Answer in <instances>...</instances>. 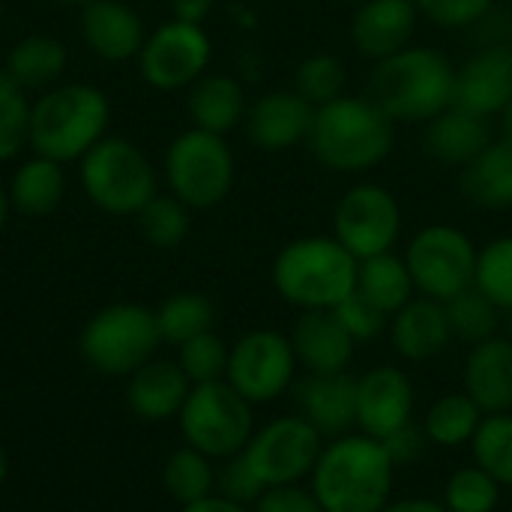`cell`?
Wrapping results in <instances>:
<instances>
[{
    "label": "cell",
    "instance_id": "277c9868",
    "mask_svg": "<svg viewBox=\"0 0 512 512\" xmlns=\"http://www.w3.org/2000/svg\"><path fill=\"white\" fill-rule=\"evenodd\" d=\"M108 96L84 81L54 84L30 102L27 147L54 162H78L108 135Z\"/></svg>",
    "mask_w": 512,
    "mask_h": 512
},
{
    "label": "cell",
    "instance_id": "9f6ffc18",
    "mask_svg": "<svg viewBox=\"0 0 512 512\" xmlns=\"http://www.w3.org/2000/svg\"><path fill=\"white\" fill-rule=\"evenodd\" d=\"M0 24H3V0H0Z\"/></svg>",
    "mask_w": 512,
    "mask_h": 512
},
{
    "label": "cell",
    "instance_id": "3957f363",
    "mask_svg": "<svg viewBox=\"0 0 512 512\" xmlns=\"http://www.w3.org/2000/svg\"><path fill=\"white\" fill-rule=\"evenodd\" d=\"M366 96L393 123H429L456 99V66L429 45H408L378 60Z\"/></svg>",
    "mask_w": 512,
    "mask_h": 512
},
{
    "label": "cell",
    "instance_id": "83f0119b",
    "mask_svg": "<svg viewBox=\"0 0 512 512\" xmlns=\"http://www.w3.org/2000/svg\"><path fill=\"white\" fill-rule=\"evenodd\" d=\"M6 192L12 210H18L21 216H48L60 207L66 195V165L33 153L12 171Z\"/></svg>",
    "mask_w": 512,
    "mask_h": 512
},
{
    "label": "cell",
    "instance_id": "484cf974",
    "mask_svg": "<svg viewBox=\"0 0 512 512\" xmlns=\"http://www.w3.org/2000/svg\"><path fill=\"white\" fill-rule=\"evenodd\" d=\"M186 108H189L192 126L216 132V135H228L231 129H237L246 120L249 102H246V90L237 78L222 75V72H204L189 87Z\"/></svg>",
    "mask_w": 512,
    "mask_h": 512
},
{
    "label": "cell",
    "instance_id": "cb8c5ba5",
    "mask_svg": "<svg viewBox=\"0 0 512 512\" xmlns=\"http://www.w3.org/2000/svg\"><path fill=\"white\" fill-rule=\"evenodd\" d=\"M192 390V381L177 360H150L129 375L126 402L129 411L144 423H162L180 414Z\"/></svg>",
    "mask_w": 512,
    "mask_h": 512
},
{
    "label": "cell",
    "instance_id": "d4e9b609",
    "mask_svg": "<svg viewBox=\"0 0 512 512\" xmlns=\"http://www.w3.org/2000/svg\"><path fill=\"white\" fill-rule=\"evenodd\" d=\"M492 126L486 117H477L459 105H450L438 117H432L423 129V150L453 168H465L492 144Z\"/></svg>",
    "mask_w": 512,
    "mask_h": 512
},
{
    "label": "cell",
    "instance_id": "5b68a950",
    "mask_svg": "<svg viewBox=\"0 0 512 512\" xmlns=\"http://www.w3.org/2000/svg\"><path fill=\"white\" fill-rule=\"evenodd\" d=\"M357 264L333 234H309L282 246L270 276L276 294L294 309H336L357 291Z\"/></svg>",
    "mask_w": 512,
    "mask_h": 512
},
{
    "label": "cell",
    "instance_id": "2e32d148",
    "mask_svg": "<svg viewBox=\"0 0 512 512\" xmlns=\"http://www.w3.org/2000/svg\"><path fill=\"white\" fill-rule=\"evenodd\" d=\"M297 414L324 441L357 432V378L348 372H303L291 387Z\"/></svg>",
    "mask_w": 512,
    "mask_h": 512
},
{
    "label": "cell",
    "instance_id": "44dd1931",
    "mask_svg": "<svg viewBox=\"0 0 512 512\" xmlns=\"http://www.w3.org/2000/svg\"><path fill=\"white\" fill-rule=\"evenodd\" d=\"M81 39L99 60L123 63L138 57L147 30L141 15L123 0H87L81 6Z\"/></svg>",
    "mask_w": 512,
    "mask_h": 512
},
{
    "label": "cell",
    "instance_id": "816d5d0a",
    "mask_svg": "<svg viewBox=\"0 0 512 512\" xmlns=\"http://www.w3.org/2000/svg\"><path fill=\"white\" fill-rule=\"evenodd\" d=\"M501 117H504V135H510L512 138V102L507 105V111H504Z\"/></svg>",
    "mask_w": 512,
    "mask_h": 512
},
{
    "label": "cell",
    "instance_id": "7c38bea8",
    "mask_svg": "<svg viewBox=\"0 0 512 512\" xmlns=\"http://www.w3.org/2000/svg\"><path fill=\"white\" fill-rule=\"evenodd\" d=\"M297 357L291 339L279 330H249L228 354L225 381L252 405H267L291 393L297 381Z\"/></svg>",
    "mask_w": 512,
    "mask_h": 512
},
{
    "label": "cell",
    "instance_id": "9a60e30c",
    "mask_svg": "<svg viewBox=\"0 0 512 512\" xmlns=\"http://www.w3.org/2000/svg\"><path fill=\"white\" fill-rule=\"evenodd\" d=\"M414 408L417 390L405 369L384 363L357 375V432L384 441L414 423Z\"/></svg>",
    "mask_w": 512,
    "mask_h": 512
},
{
    "label": "cell",
    "instance_id": "7bdbcfd3",
    "mask_svg": "<svg viewBox=\"0 0 512 512\" xmlns=\"http://www.w3.org/2000/svg\"><path fill=\"white\" fill-rule=\"evenodd\" d=\"M264 489L267 486L258 480V474L252 471V465L243 453L222 459V465L216 468V495H222L228 501L252 507L264 495Z\"/></svg>",
    "mask_w": 512,
    "mask_h": 512
},
{
    "label": "cell",
    "instance_id": "d6a6232c",
    "mask_svg": "<svg viewBox=\"0 0 512 512\" xmlns=\"http://www.w3.org/2000/svg\"><path fill=\"white\" fill-rule=\"evenodd\" d=\"M162 483L165 492L177 501V504H195L207 495L216 492V468L213 459L198 453L195 447H180L168 456L165 471H162Z\"/></svg>",
    "mask_w": 512,
    "mask_h": 512
},
{
    "label": "cell",
    "instance_id": "bcb514c9",
    "mask_svg": "<svg viewBox=\"0 0 512 512\" xmlns=\"http://www.w3.org/2000/svg\"><path fill=\"white\" fill-rule=\"evenodd\" d=\"M381 444H384V450H387V456L393 459L396 468H411V465H417V462L426 456V450L432 447L429 438H426V432H423V426H417V423L402 426L399 432L387 435Z\"/></svg>",
    "mask_w": 512,
    "mask_h": 512
},
{
    "label": "cell",
    "instance_id": "8992f818",
    "mask_svg": "<svg viewBox=\"0 0 512 512\" xmlns=\"http://www.w3.org/2000/svg\"><path fill=\"white\" fill-rule=\"evenodd\" d=\"M78 183L87 201L111 216H138L159 192L144 150L120 135H105L78 159Z\"/></svg>",
    "mask_w": 512,
    "mask_h": 512
},
{
    "label": "cell",
    "instance_id": "4dcf8cb0",
    "mask_svg": "<svg viewBox=\"0 0 512 512\" xmlns=\"http://www.w3.org/2000/svg\"><path fill=\"white\" fill-rule=\"evenodd\" d=\"M483 417L486 414L480 411V405L465 390H459V393H447V396L435 399L420 426L432 447L459 450V447L471 444Z\"/></svg>",
    "mask_w": 512,
    "mask_h": 512
},
{
    "label": "cell",
    "instance_id": "e575fe53",
    "mask_svg": "<svg viewBox=\"0 0 512 512\" xmlns=\"http://www.w3.org/2000/svg\"><path fill=\"white\" fill-rule=\"evenodd\" d=\"M468 447H471L477 468L495 477L504 489L512 486V411L510 414H486Z\"/></svg>",
    "mask_w": 512,
    "mask_h": 512
},
{
    "label": "cell",
    "instance_id": "7402d4cb",
    "mask_svg": "<svg viewBox=\"0 0 512 512\" xmlns=\"http://www.w3.org/2000/svg\"><path fill=\"white\" fill-rule=\"evenodd\" d=\"M387 333H390L393 351L408 363H429L441 357L453 342L444 303L420 297V294L390 318Z\"/></svg>",
    "mask_w": 512,
    "mask_h": 512
},
{
    "label": "cell",
    "instance_id": "52a82bcc",
    "mask_svg": "<svg viewBox=\"0 0 512 512\" xmlns=\"http://www.w3.org/2000/svg\"><path fill=\"white\" fill-rule=\"evenodd\" d=\"M162 345L156 312L141 303L99 309L78 336L84 363L105 378H129L156 357Z\"/></svg>",
    "mask_w": 512,
    "mask_h": 512
},
{
    "label": "cell",
    "instance_id": "4fadbf2b",
    "mask_svg": "<svg viewBox=\"0 0 512 512\" xmlns=\"http://www.w3.org/2000/svg\"><path fill=\"white\" fill-rule=\"evenodd\" d=\"M324 444L327 441L318 429H312L300 414H288L255 429L243 456L267 489L294 486L309 480Z\"/></svg>",
    "mask_w": 512,
    "mask_h": 512
},
{
    "label": "cell",
    "instance_id": "ab89813d",
    "mask_svg": "<svg viewBox=\"0 0 512 512\" xmlns=\"http://www.w3.org/2000/svg\"><path fill=\"white\" fill-rule=\"evenodd\" d=\"M228 354H231V345H225L213 330H207L177 348V363L192 381V387L213 384V381H225Z\"/></svg>",
    "mask_w": 512,
    "mask_h": 512
},
{
    "label": "cell",
    "instance_id": "d6986e66",
    "mask_svg": "<svg viewBox=\"0 0 512 512\" xmlns=\"http://www.w3.org/2000/svg\"><path fill=\"white\" fill-rule=\"evenodd\" d=\"M417 3L414 0H366L357 6L351 21V42L360 57L378 63L396 51L414 45L417 33Z\"/></svg>",
    "mask_w": 512,
    "mask_h": 512
},
{
    "label": "cell",
    "instance_id": "30bf717a",
    "mask_svg": "<svg viewBox=\"0 0 512 512\" xmlns=\"http://www.w3.org/2000/svg\"><path fill=\"white\" fill-rule=\"evenodd\" d=\"M477 246L474 240L456 225H426L420 228L405 249V264L417 285L420 297L447 303L456 294L474 285L477 270Z\"/></svg>",
    "mask_w": 512,
    "mask_h": 512
},
{
    "label": "cell",
    "instance_id": "b9f144b4",
    "mask_svg": "<svg viewBox=\"0 0 512 512\" xmlns=\"http://www.w3.org/2000/svg\"><path fill=\"white\" fill-rule=\"evenodd\" d=\"M414 3L426 21L444 30L477 27L495 9V0H414Z\"/></svg>",
    "mask_w": 512,
    "mask_h": 512
},
{
    "label": "cell",
    "instance_id": "db71d44e",
    "mask_svg": "<svg viewBox=\"0 0 512 512\" xmlns=\"http://www.w3.org/2000/svg\"><path fill=\"white\" fill-rule=\"evenodd\" d=\"M48 3H57V6H84L87 0H48Z\"/></svg>",
    "mask_w": 512,
    "mask_h": 512
},
{
    "label": "cell",
    "instance_id": "1f68e13d",
    "mask_svg": "<svg viewBox=\"0 0 512 512\" xmlns=\"http://www.w3.org/2000/svg\"><path fill=\"white\" fill-rule=\"evenodd\" d=\"M216 321V309L213 303L198 294V291H180L171 294L159 309H156V324H159V336L168 345H183L207 330H213Z\"/></svg>",
    "mask_w": 512,
    "mask_h": 512
},
{
    "label": "cell",
    "instance_id": "8fae6325",
    "mask_svg": "<svg viewBox=\"0 0 512 512\" xmlns=\"http://www.w3.org/2000/svg\"><path fill=\"white\" fill-rule=\"evenodd\" d=\"M333 237L357 261L393 252L402 237V207L396 195L372 180L351 186L336 201Z\"/></svg>",
    "mask_w": 512,
    "mask_h": 512
},
{
    "label": "cell",
    "instance_id": "e0dca14e",
    "mask_svg": "<svg viewBox=\"0 0 512 512\" xmlns=\"http://www.w3.org/2000/svg\"><path fill=\"white\" fill-rule=\"evenodd\" d=\"M512 102V45L492 42L471 54L456 69V99L453 105L477 114V117H498Z\"/></svg>",
    "mask_w": 512,
    "mask_h": 512
},
{
    "label": "cell",
    "instance_id": "ba28073f",
    "mask_svg": "<svg viewBox=\"0 0 512 512\" xmlns=\"http://www.w3.org/2000/svg\"><path fill=\"white\" fill-rule=\"evenodd\" d=\"M234 177L237 159L225 135L192 126L165 150L168 189L189 210H210L222 204L234 189Z\"/></svg>",
    "mask_w": 512,
    "mask_h": 512
},
{
    "label": "cell",
    "instance_id": "60d3db41",
    "mask_svg": "<svg viewBox=\"0 0 512 512\" xmlns=\"http://www.w3.org/2000/svg\"><path fill=\"white\" fill-rule=\"evenodd\" d=\"M30 102L27 93L0 69V162L15 159L27 147Z\"/></svg>",
    "mask_w": 512,
    "mask_h": 512
},
{
    "label": "cell",
    "instance_id": "9c48e42d",
    "mask_svg": "<svg viewBox=\"0 0 512 512\" xmlns=\"http://www.w3.org/2000/svg\"><path fill=\"white\" fill-rule=\"evenodd\" d=\"M252 408L255 405L246 402L228 381L195 384L177 414V423L183 441L216 462L246 450L249 438L255 435Z\"/></svg>",
    "mask_w": 512,
    "mask_h": 512
},
{
    "label": "cell",
    "instance_id": "f5cc1de1",
    "mask_svg": "<svg viewBox=\"0 0 512 512\" xmlns=\"http://www.w3.org/2000/svg\"><path fill=\"white\" fill-rule=\"evenodd\" d=\"M6 471H9V462H6V453H3V447H0V483L6 480Z\"/></svg>",
    "mask_w": 512,
    "mask_h": 512
},
{
    "label": "cell",
    "instance_id": "681fc988",
    "mask_svg": "<svg viewBox=\"0 0 512 512\" xmlns=\"http://www.w3.org/2000/svg\"><path fill=\"white\" fill-rule=\"evenodd\" d=\"M381 512H450L444 504H441V498L435 501V498H396V501H390L387 507Z\"/></svg>",
    "mask_w": 512,
    "mask_h": 512
},
{
    "label": "cell",
    "instance_id": "5bb4252c",
    "mask_svg": "<svg viewBox=\"0 0 512 512\" xmlns=\"http://www.w3.org/2000/svg\"><path fill=\"white\" fill-rule=\"evenodd\" d=\"M213 42L201 24L165 21L147 33L138 51V72L156 90H183L192 87L210 66Z\"/></svg>",
    "mask_w": 512,
    "mask_h": 512
},
{
    "label": "cell",
    "instance_id": "603a6c76",
    "mask_svg": "<svg viewBox=\"0 0 512 512\" xmlns=\"http://www.w3.org/2000/svg\"><path fill=\"white\" fill-rule=\"evenodd\" d=\"M462 390L480 405L483 414L512 411V339L492 336L471 345L462 372Z\"/></svg>",
    "mask_w": 512,
    "mask_h": 512
},
{
    "label": "cell",
    "instance_id": "f6af8a7d",
    "mask_svg": "<svg viewBox=\"0 0 512 512\" xmlns=\"http://www.w3.org/2000/svg\"><path fill=\"white\" fill-rule=\"evenodd\" d=\"M252 512H324L312 489L294 483V486H273L264 489V495L252 504Z\"/></svg>",
    "mask_w": 512,
    "mask_h": 512
},
{
    "label": "cell",
    "instance_id": "f907efd6",
    "mask_svg": "<svg viewBox=\"0 0 512 512\" xmlns=\"http://www.w3.org/2000/svg\"><path fill=\"white\" fill-rule=\"evenodd\" d=\"M9 213H12L9 192H6V186L0 183V234H3V228H6V222H9Z\"/></svg>",
    "mask_w": 512,
    "mask_h": 512
},
{
    "label": "cell",
    "instance_id": "836d02e7",
    "mask_svg": "<svg viewBox=\"0 0 512 512\" xmlns=\"http://www.w3.org/2000/svg\"><path fill=\"white\" fill-rule=\"evenodd\" d=\"M447 309V321L453 330V339L465 342V345H480L492 336H498L501 327V309L480 294L474 285L462 294H456L453 300L444 303Z\"/></svg>",
    "mask_w": 512,
    "mask_h": 512
},
{
    "label": "cell",
    "instance_id": "7dc6e473",
    "mask_svg": "<svg viewBox=\"0 0 512 512\" xmlns=\"http://www.w3.org/2000/svg\"><path fill=\"white\" fill-rule=\"evenodd\" d=\"M210 9H213V0H171V15L189 24H204Z\"/></svg>",
    "mask_w": 512,
    "mask_h": 512
},
{
    "label": "cell",
    "instance_id": "f35d334b",
    "mask_svg": "<svg viewBox=\"0 0 512 512\" xmlns=\"http://www.w3.org/2000/svg\"><path fill=\"white\" fill-rule=\"evenodd\" d=\"M474 288L512 315V234L495 237L477 252Z\"/></svg>",
    "mask_w": 512,
    "mask_h": 512
},
{
    "label": "cell",
    "instance_id": "11a10c76",
    "mask_svg": "<svg viewBox=\"0 0 512 512\" xmlns=\"http://www.w3.org/2000/svg\"><path fill=\"white\" fill-rule=\"evenodd\" d=\"M339 3H354V6H360V3H366V0H339Z\"/></svg>",
    "mask_w": 512,
    "mask_h": 512
},
{
    "label": "cell",
    "instance_id": "f1b7e54d",
    "mask_svg": "<svg viewBox=\"0 0 512 512\" xmlns=\"http://www.w3.org/2000/svg\"><path fill=\"white\" fill-rule=\"evenodd\" d=\"M66 63H69V51L57 36L30 33L9 48L3 69L27 93V90H48L60 84Z\"/></svg>",
    "mask_w": 512,
    "mask_h": 512
},
{
    "label": "cell",
    "instance_id": "ffe728a7",
    "mask_svg": "<svg viewBox=\"0 0 512 512\" xmlns=\"http://www.w3.org/2000/svg\"><path fill=\"white\" fill-rule=\"evenodd\" d=\"M288 339L303 372H348L357 351V342L333 309L300 312Z\"/></svg>",
    "mask_w": 512,
    "mask_h": 512
},
{
    "label": "cell",
    "instance_id": "c3c4849f",
    "mask_svg": "<svg viewBox=\"0 0 512 512\" xmlns=\"http://www.w3.org/2000/svg\"><path fill=\"white\" fill-rule=\"evenodd\" d=\"M180 512H252V507H246V504H237V501H228V498H222V495H207V498H201V501H195V504H186Z\"/></svg>",
    "mask_w": 512,
    "mask_h": 512
},
{
    "label": "cell",
    "instance_id": "ac0fdd59",
    "mask_svg": "<svg viewBox=\"0 0 512 512\" xmlns=\"http://www.w3.org/2000/svg\"><path fill=\"white\" fill-rule=\"evenodd\" d=\"M315 108L297 90H270L246 111V135L258 150L282 153L306 144Z\"/></svg>",
    "mask_w": 512,
    "mask_h": 512
},
{
    "label": "cell",
    "instance_id": "d590c367",
    "mask_svg": "<svg viewBox=\"0 0 512 512\" xmlns=\"http://www.w3.org/2000/svg\"><path fill=\"white\" fill-rule=\"evenodd\" d=\"M501 492L504 486L471 462L450 474L441 492V504L450 512H495L501 504Z\"/></svg>",
    "mask_w": 512,
    "mask_h": 512
},
{
    "label": "cell",
    "instance_id": "4316f807",
    "mask_svg": "<svg viewBox=\"0 0 512 512\" xmlns=\"http://www.w3.org/2000/svg\"><path fill=\"white\" fill-rule=\"evenodd\" d=\"M462 198L480 210H510L512 207V138L492 141L474 162L462 168L459 180Z\"/></svg>",
    "mask_w": 512,
    "mask_h": 512
},
{
    "label": "cell",
    "instance_id": "8d00e7d4",
    "mask_svg": "<svg viewBox=\"0 0 512 512\" xmlns=\"http://www.w3.org/2000/svg\"><path fill=\"white\" fill-rule=\"evenodd\" d=\"M345 87H348V69L336 54H312L294 72V90L312 108L336 102L339 96H345Z\"/></svg>",
    "mask_w": 512,
    "mask_h": 512
},
{
    "label": "cell",
    "instance_id": "f546056e",
    "mask_svg": "<svg viewBox=\"0 0 512 512\" xmlns=\"http://www.w3.org/2000/svg\"><path fill=\"white\" fill-rule=\"evenodd\" d=\"M357 294L390 318L417 297V285L405 264V255L384 252L357 264Z\"/></svg>",
    "mask_w": 512,
    "mask_h": 512
},
{
    "label": "cell",
    "instance_id": "6da1fadb",
    "mask_svg": "<svg viewBox=\"0 0 512 512\" xmlns=\"http://www.w3.org/2000/svg\"><path fill=\"white\" fill-rule=\"evenodd\" d=\"M396 471L378 438L348 432L324 444L309 489L324 512H381L393 501Z\"/></svg>",
    "mask_w": 512,
    "mask_h": 512
},
{
    "label": "cell",
    "instance_id": "ee69618b",
    "mask_svg": "<svg viewBox=\"0 0 512 512\" xmlns=\"http://www.w3.org/2000/svg\"><path fill=\"white\" fill-rule=\"evenodd\" d=\"M336 315H339V321L345 324V330L351 333V339L360 345V342H375V339H381L387 330H390V315L387 312H381L378 306H372L366 297H360L357 291L348 297V300H342L336 309H333Z\"/></svg>",
    "mask_w": 512,
    "mask_h": 512
},
{
    "label": "cell",
    "instance_id": "74e56055",
    "mask_svg": "<svg viewBox=\"0 0 512 512\" xmlns=\"http://www.w3.org/2000/svg\"><path fill=\"white\" fill-rule=\"evenodd\" d=\"M138 228L144 240L156 249H177L189 234V207L174 195H153L141 213Z\"/></svg>",
    "mask_w": 512,
    "mask_h": 512
},
{
    "label": "cell",
    "instance_id": "7a4b0ae2",
    "mask_svg": "<svg viewBox=\"0 0 512 512\" xmlns=\"http://www.w3.org/2000/svg\"><path fill=\"white\" fill-rule=\"evenodd\" d=\"M306 147L333 174H366L393 153L396 123L369 96L345 93L315 108Z\"/></svg>",
    "mask_w": 512,
    "mask_h": 512
}]
</instances>
